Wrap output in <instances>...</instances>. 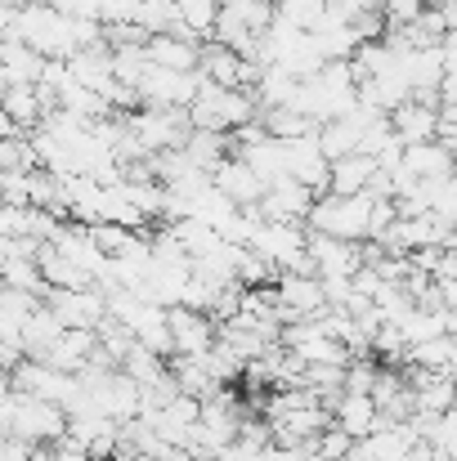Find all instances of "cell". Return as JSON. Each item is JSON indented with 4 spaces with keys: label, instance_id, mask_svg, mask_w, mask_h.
Returning <instances> with one entry per match:
<instances>
[{
    "label": "cell",
    "instance_id": "6da1fadb",
    "mask_svg": "<svg viewBox=\"0 0 457 461\" xmlns=\"http://www.w3.org/2000/svg\"><path fill=\"white\" fill-rule=\"evenodd\" d=\"M260 122V104L251 90H229L215 81H202L197 99L188 104V126L193 131H215V135H238L242 126Z\"/></svg>",
    "mask_w": 457,
    "mask_h": 461
},
{
    "label": "cell",
    "instance_id": "7a4b0ae2",
    "mask_svg": "<svg viewBox=\"0 0 457 461\" xmlns=\"http://www.w3.org/2000/svg\"><path fill=\"white\" fill-rule=\"evenodd\" d=\"M309 260H314L318 278H354L368 265L359 242H341V238H327V233H309Z\"/></svg>",
    "mask_w": 457,
    "mask_h": 461
},
{
    "label": "cell",
    "instance_id": "3957f363",
    "mask_svg": "<svg viewBox=\"0 0 457 461\" xmlns=\"http://www.w3.org/2000/svg\"><path fill=\"white\" fill-rule=\"evenodd\" d=\"M283 166H288V179L305 184L314 197H318V193H327L332 161L323 157V149H318V140H314V135H305V140H288V144H283Z\"/></svg>",
    "mask_w": 457,
    "mask_h": 461
},
{
    "label": "cell",
    "instance_id": "277c9868",
    "mask_svg": "<svg viewBox=\"0 0 457 461\" xmlns=\"http://www.w3.org/2000/svg\"><path fill=\"white\" fill-rule=\"evenodd\" d=\"M166 327H170V354L193 358V354H206L215 345V322L188 305L166 309Z\"/></svg>",
    "mask_w": 457,
    "mask_h": 461
},
{
    "label": "cell",
    "instance_id": "5b68a950",
    "mask_svg": "<svg viewBox=\"0 0 457 461\" xmlns=\"http://www.w3.org/2000/svg\"><path fill=\"white\" fill-rule=\"evenodd\" d=\"M309 206H314V193L297 179H288V175L274 179L260 197V215L274 220V224H301V220H309Z\"/></svg>",
    "mask_w": 457,
    "mask_h": 461
},
{
    "label": "cell",
    "instance_id": "8992f818",
    "mask_svg": "<svg viewBox=\"0 0 457 461\" xmlns=\"http://www.w3.org/2000/svg\"><path fill=\"white\" fill-rule=\"evenodd\" d=\"M211 184L238 206V211H247V206H260V197H265V179L247 166V161H238V157H229V161H220L215 166V175H211Z\"/></svg>",
    "mask_w": 457,
    "mask_h": 461
},
{
    "label": "cell",
    "instance_id": "52a82bcc",
    "mask_svg": "<svg viewBox=\"0 0 457 461\" xmlns=\"http://www.w3.org/2000/svg\"><path fill=\"white\" fill-rule=\"evenodd\" d=\"M332 426L341 435H350L354 444H363V439H372L381 430V412H377L372 394H341L332 403Z\"/></svg>",
    "mask_w": 457,
    "mask_h": 461
},
{
    "label": "cell",
    "instance_id": "ba28073f",
    "mask_svg": "<svg viewBox=\"0 0 457 461\" xmlns=\"http://www.w3.org/2000/svg\"><path fill=\"white\" fill-rule=\"evenodd\" d=\"M202 45L188 36H149L144 41V63L149 68H166V72H197Z\"/></svg>",
    "mask_w": 457,
    "mask_h": 461
},
{
    "label": "cell",
    "instance_id": "9c48e42d",
    "mask_svg": "<svg viewBox=\"0 0 457 461\" xmlns=\"http://www.w3.org/2000/svg\"><path fill=\"white\" fill-rule=\"evenodd\" d=\"M413 179H449L457 166V157L440 144V140H426V144H413L404 149V161H399Z\"/></svg>",
    "mask_w": 457,
    "mask_h": 461
},
{
    "label": "cell",
    "instance_id": "30bf717a",
    "mask_svg": "<svg viewBox=\"0 0 457 461\" xmlns=\"http://www.w3.org/2000/svg\"><path fill=\"white\" fill-rule=\"evenodd\" d=\"M404 363H408V367H417V372H431V376H453L457 372V336L444 331V336H435V340L413 345Z\"/></svg>",
    "mask_w": 457,
    "mask_h": 461
},
{
    "label": "cell",
    "instance_id": "8fae6325",
    "mask_svg": "<svg viewBox=\"0 0 457 461\" xmlns=\"http://www.w3.org/2000/svg\"><path fill=\"white\" fill-rule=\"evenodd\" d=\"M372 175H377V161H372V157L350 153V157H341V161H332V179H327V193H336V197H354V193H368Z\"/></svg>",
    "mask_w": 457,
    "mask_h": 461
},
{
    "label": "cell",
    "instance_id": "7c38bea8",
    "mask_svg": "<svg viewBox=\"0 0 457 461\" xmlns=\"http://www.w3.org/2000/svg\"><path fill=\"white\" fill-rule=\"evenodd\" d=\"M435 108H422V104H404V108H395L390 113V131L399 135V144L404 149H413V144H426V140H435Z\"/></svg>",
    "mask_w": 457,
    "mask_h": 461
},
{
    "label": "cell",
    "instance_id": "4fadbf2b",
    "mask_svg": "<svg viewBox=\"0 0 457 461\" xmlns=\"http://www.w3.org/2000/svg\"><path fill=\"white\" fill-rule=\"evenodd\" d=\"M179 9V23L193 41H206L215 32V18H220V0H175Z\"/></svg>",
    "mask_w": 457,
    "mask_h": 461
},
{
    "label": "cell",
    "instance_id": "5bb4252c",
    "mask_svg": "<svg viewBox=\"0 0 457 461\" xmlns=\"http://www.w3.org/2000/svg\"><path fill=\"white\" fill-rule=\"evenodd\" d=\"M435 140L457 157V108H440V117H435Z\"/></svg>",
    "mask_w": 457,
    "mask_h": 461
},
{
    "label": "cell",
    "instance_id": "9a60e30c",
    "mask_svg": "<svg viewBox=\"0 0 457 461\" xmlns=\"http://www.w3.org/2000/svg\"><path fill=\"white\" fill-rule=\"evenodd\" d=\"M440 108H457V68H449L440 81Z\"/></svg>",
    "mask_w": 457,
    "mask_h": 461
},
{
    "label": "cell",
    "instance_id": "2e32d148",
    "mask_svg": "<svg viewBox=\"0 0 457 461\" xmlns=\"http://www.w3.org/2000/svg\"><path fill=\"white\" fill-rule=\"evenodd\" d=\"M440 50H444V72L457 68V27H449V36L440 41Z\"/></svg>",
    "mask_w": 457,
    "mask_h": 461
},
{
    "label": "cell",
    "instance_id": "e0dca14e",
    "mask_svg": "<svg viewBox=\"0 0 457 461\" xmlns=\"http://www.w3.org/2000/svg\"><path fill=\"white\" fill-rule=\"evenodd\" d=\"M453 399H457V372H453Z\"/></svg>",
    "mask_w": 457,
    "mask_h": 461
}]
</instances>
